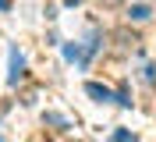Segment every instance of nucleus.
Returning a JSON list of instances; mask_svg holds the SVG:
<instances>
[{"instance_id":"f257e3e1","label":"nucleus","mask_w":156,"mask_h":142,"mask_svg":"<svg viewBox=\"0 0 156 142\" xmlns=\"http://www.w3.org/2000/svg\"><path fill=\"white\" fill-rule=\"evenodd\" d=\"M85 93L92 96V100H99V103H103V100H114V96H110V89H103V85H96V82H89Z\"/></svg>"},{"instance_id":"f03ea898","label":"nucleus","mask_w":156,"mask_h":142,"mask_svg":"<svg viewBox=\"0 0 156 142\" xmlns=\"http://www.w3.org/2000/svg\"><path fill=\"white\" fill-rule=\"evenodd\" d=\"M131 18H135V21H146L149 18V7H146V4H135V7H131Z\"/></svg>"},{"instance_id":"7ed1b4c3","label":"nucleus","mask_w":156,"mask_h":142,"mask_svg":"<svg viewBox=\"0 0 156 142\" xmlns=\"http://www.w3.org/2000/svg\"><path fill=\"white\" fill-rule=\"evenodd\" d=\"M103 4H107V7H114V4H121V0H103Z\"/></svg>"}]
</instances>
